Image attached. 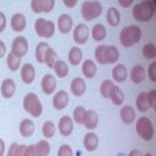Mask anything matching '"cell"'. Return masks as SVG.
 I'll list each match as a JSON object with an SVG mask.
<instances>
[{"label": "cell", "mask_w": 156, "mask_h": 156, "mask_svg": "<svg viewBox=\"0 0 156 156\" xmlns=\"http://www.w3.org/2000/svg\"><path fill=\"white\" fill-rule=\"evenodd\" d=\"M156 9V3L154 2H140L136 3L133 6V17L139 22H148Z\"/></svg>", "instance_id": "1"}, {"label": "cell", "mask_w": 156, "mask_h": 156, "mask_svg": "<svg viewBox=\"0 0 156 156\" xmlns=\"http://www.w3.org/2000/svg\"><path fill=\"white\" fill-rule=\"evenodd\" d=\"M142 36V30L136 25H128L120 31V42L123 47H131L136 42H139V39Z\"/></svg>", "instance_id": "2"}, {"label": "cell", "mask_w": 156, "mask_h": 156, "mask_svg": "<svg viewBox=\"0 0 156 156\" xmlns=\"http://www.w3.org/2000/svg\"><path fill=\"white\" fill-rule=\"evenodd\" d=\"M23 108L33 117H39L42 114V103H41V100L37 98V95L33 94V92L25 95V98H23Z\"/></svg>", "instance_id": "3"}, {"label": "cell", "mask_w": 156, "mask_h": 156, "mask_svg": "<svg viewBox=\"0 0 156 156\" xmlns=\"http://www.w3.org/2000/svg\"><path fill=\"white\" fill-rule=\"evenodd\" d=\"M136 131L144 140H151L153 136H154V128H153V123L150 122L148 117H140L137 120Z\"/></svg>", "instance_id": "4"}, {"label": "cell", "mask_w": 156, "mask_h": 156, "mask_svg": "<svg viewBox=\"0 0 156 156\" xmlns=\"http://www.w3.org/2000/svg\"><path fill=\"white\" fill-rule=\"evenodd\" d=\"M103 5L100 2H84L81 6V16L86 20H94L101 14Z\"/></svg>", "instance_id": "5"}, {"label": "cell", "mask_w": 156, "mask_h": 156, "mask_svg": "<svg viewBox=\"0 0 156 156\" xmlns=\"http://www.w3.org/2000/svg\"><path fill=\"white\" fill-rule=\"evenodd\" d=\"M34 30L41 37H51L55 33V23L47 19H37L34 22Z\"/></svg>", "instance_id": "6"}, {"label": "cell", "mask_w": 156, "mask_h": 156, "mask_svg": "<svg viewBox=\"0 0 156 156\" xmlns=\"http://www.w3.org/2000/svg\"><path fill=\"white\" fill-rule=\"evenodd\" d=\"M28 51V42L23 36H17L14 41H12V47H11V53L16 55L19 58H22L25 53Z\"/></svg>", "instance_id": "7"}, {"label": "cell", "mask_w": 156, "mask_h": 156, "mask_svg": "<svg viewBox=\"0 0 156 156\" xmlns=\"http://www.w3.org/2000/svg\"><path fill=\"white\" fill-rule=\"evenodd\" d=\"M55 8L53 0H33L31 2V9L34 12H50Z\"/></svg>", "instance_id": "8"}, {"label": "cell", "mask_w": 156, "mask_h": 156, "mask_svg": "<svg viewBox=\"0 0 156 156\" xmlns=\"http://www.w3.org/2000/svg\"><path fill=\"white\" fill-rule=\"evenodd\" d=\"M89 31H90V30L87 28V25H84V23L76 25L75 31H73V41H75L76 44H84V42H87Z\"/></svg>", "instance_id": "9"}, {"label": "cell", "mask_w": 156, "mask_h": 156, "mask_svg": "<svg viewBox=\"0 0 156 156\" xmlns=\"http://www.w3.org/2000/svg\"><path fill=\"white\" fill-rule=\"evenodd\" d=\"M41 86H42L44 94H47V95L53 94V92H55V89H56V78H55L53 75H48V73L44 75Z\"/></svg>", "instance_id": "10"}, {"label": "cell", "mask_w": 156, "mask_h": 156, "mask_svg": "<svg viewBox=\"0 0 156 156\" xmlns=\"http://www.w3.org/2000/svg\"><path fill=\"white\" fill-rule=\"evenodd\" d=\"M83 125L86 126V129H89V131L95 129L97 125H98V115H97V112L95 111H86L84 119H83Z\"/></svg>", "instance_id": "11"}, {"label": "cell", "mask_w": 156, "mask_h": 156, "mask_svg": "<svg viewBox=\"0 0 156 156\" xmlns=\"http://www.w3.org/2000/svg\"><path fill=\"white\" fill-rule=\"evenodd\" d=\"M72 129H73V119L69 115H64L59 119V133L62 136H70L72 133Z\"/></svg>", "instance_id": "12"}, {"label": "cell", "mask_w": 156, "mask_h": 156, "mask_svg": "<svg viewBox=\"0 0 156 156\" xmlns=\"http://www.w3.org/2000/svg\"><path fill=\"white\" fill-rule=\"evenodd\" d=\"M25 27H27V19H25L23 14L17 12V14L12 16V19H11V28H12V31L20 33V31L25 30Z\"/></svg>", "instance_id": "13"}, {"label": "cell", "mask_w": 156, "mask_h": 156, "mask_svg": "<svg viewBox=\"0 0 156 156\" xmlns=\"http://www.w3.org/2000/svg\"><path fill=\"white\" fill-rule=\"evenodd\" d=\"M72 25H73V20L69 14H61L58 17V28L62 34H67L72 30Z\"/></svg>", "instance_id": "14"}, {"label": "cell", "mask_w": 156, "mask_h": 156, "mask_svg": "<svg viewBox=\"0 0 156 156\" xmlns=\"http://www.w3.org/2000/svg\"><path fill=\"white\" fill-rule=\"evenodd\" d=\"M69 103V95L66 90H59L53 97V108L55 109H64Z\"/></svg>", "instance_id": "15"}, {"label": "cell", "mask_w": 156, "mask_h": 156, "mask_svg": "<svg viewBox=\"0 0 156 156\" xmlns=\"http://www.w3.org/2000/svg\"><path fill=\"white\" fill-rule=\"evenodd\" d=\"M34 75H36V72H34V67L31 66V64H23V66H22V70H20V78H22V81H23L25 84L33 83Z\"/></svg>", "instance_id": "16"}, {"label": "cell", "mask_w": 156, "mask_h": 156, "mask_svg": "<svg viewBox=\"0 0 156 156\" xmlns=\"http://www.w3.org/2000/svg\"><path fill=\"white\" fill-rule=\"evenodd\" d=\"M70 90L72 94L76 95V97H81L86 90V81L83 78H73L72 83H70Z\"/></svg>", "instance_id": "17"}, {"label": "cell", "mask_w": 156, "mask_h": 156, "mask_svg": "<svg viewBox=\"0 0 156 156\" xmlns=\"http://www.w3.org/2000/svg\"><path fill=\"white\" fill-rule=\"evenodd\" d=\"M16 92V84H14V80L11 78H6V80L2 83V97L5 98H11Z\"/></svg>", "instance_id": "18"}, {"label": "cell", "mask_w": 156, "mask_h": 156, "mask_svg": "<svg viewBox=\"0 0 156 156\" xmlns=\"http://www.w3.org/2000/svg\"><path fill=\"white\" fill-rule=\"evenodd\" d=\"M108 98H111V101L114 103V105H122L123 98H125V94H123V90L119 86H112L111 90H109Z\"/></svg>", "instance_id": "19"}, {"label": "cell", "mask_w": 156, "mask_h": 156, "mask_svg": "<svg viewBox=\"0 0 156 156\" xmlns=\"http://www.w3.org/2000/svg\"><path fill=\"white\" fill-rule=\"evenodd\" d=\"M19 131H20V134H22L23 137H30V136L34 133V123H33V120H30V119H23V120L20 122Z\"/></svg>", "instance_id": "20"}, {"label": "cell", "mask_w": 156, "mask_h": 156, "mask_svg": "<svg viewBox=\"0 0 156 156\" xmlns=\"http://www.w3.org/2000/svg\"><path fill=\"white\" fill-rule=\"evenodd\" d=\"M120 119L125 122V123H133L134 122V119H136V111H134V108H131V106H122V109H120Z\"/></svg>", "instance_id": "21"}, {"label": "cell", "mask_w": 156, "mask_h": 156, "mask_svg": "<svg viewBox=\"0 0 156 156\" xmlns=\"http://www.w3.org/2000/svg\"><path fill=\"white\" fill-rule=\"evenodd\" d=\"M98 145V137L95 133H87L84 136V148L87 151H94Z\"/></svg>", "instance_id": "22"}, {"label": "cell", "mask_w": 156, "mask_h": 156, "mask_svg": "<svg viewBox=\"0 0 156 156\" xmlns=\"http://www.w3.org/2000/svg\"><path fill=\"white\" fill-rule=\"evenodd\" d=\"M119 50H117V47L114 45H106L105 48V61L106 64H111V62H115L117 59H119Z\"/></svg>", "instance_id": "23"}, {"label": "cell", "mask_w": 156, "mask_h": 156, "mask_svg": "<svg viewBox=\"0 0 156 156\" xmlns=\"http://www.w3.org/2000/svg\"><path fill=\"white\" fill-rule=\"evenodd\" d=\"M83 75L86 78H94L95 73H97V66H95V62L94 61H90V59H86L83 62Z\"/></svg>", "instance_id": "24"}, {"label": "cell", "mask_w": 156, "mask_h": 156, "mask_svg": "<svg viewBox=\"0 0 156 156\" xmlns=\"http://www.w3.org/2000/svg\"><path fill=\"white\" fill-rule=\"evenodd\" d=\"M131 80H133V83H136V84H139V83H142L145 80V70H144V67L142 66H134L133 67V70H131Z\"/></svg>", "instance_id": "25"}, {"label": "cell", "mask_w": 156, "mask_h": 156, "mask_svg": "<svg viewBox=\"0 0 156 156\" xmlns=\"http://www.w3.org/2000/svg\"><path fill=\"white\" fill-rule=\"evenodd\" d=\"M112 78H114V81H125V78H126V67L123 66V64H117V66L112 69Z\"/></svg>", "instance_id": "26"}, {"label": "cell", "mask_w": 156, "mask_h": 156, "mask_svg": "<svg viewBox=\"0 0 156 156\" xmlns=\"http://www.w3.org/2000/svg\"><path fill=\"white\" fill-rule=\"evenodd\" d=\"M81 59H83V51H81V48L72 47L70 51H69V62L73 64V66H78V64L81 62Z\"/></svg>", "instance_id": "27"}, {"label": "cell", "mask_w": 156, "mask_h": 156, "mask_svg": "<svg viewBox=\"0 0 156 156\" xmlns=\"http://www.w3.org/2000/svg\"><path fill=\"white\" fill-rule=\"evenodd\" d=\"M53 69H55L56 76H59V78H64V76L69 73V66H67V62L62 61V59H58V61L55 62Z\"/></svg>", "instance_id": "28"}, {"label": "cell", "mask_w": 156, "mask_h": 156, "mask_svg": "<svg viewBox=\"0 0 156 156\" xmlns=\"http://www.w3.org/2000/svg\"><path fill=\"white\" fill-rule=\"evenodd\" d=\"M106 19H108V23L111 25V27H117V25L120 23V14H119V11H117L115 8H109L108 9V14H106Z\"/></svg>", "instance_id": "29"}, {"label": "cell", "mask_w": 156, "mask_h": 156, "mask_svg": "<svg viewBox=\"0 0 156 156\" xmlns=\"http://www.w3.org/2000/svg\"><path fill=\"white\" fill-rule=\"evenodd\" d=\"M34 147H36V154L37 156H48L50 154V144L47 140H39Z\"/></svg>", "instance_id": "30"}, {"label": "cell", "mask_w": 156, "mask_h": 156, "mask_svg": "<svg viewBox=\"0 0 156 156\" xmlns=\"http://www.w3.org/2000/svg\"><path fill=\"white\" fill-rule=\"evenodd\" d=\"M136 106H137V109H139L140 112H145V111L150 109V108H148V103H147V92H140V94L137 95V98H136Z\"/></svg>", "instance_id": "31"}, {"label": "cell", "mask_w": 156, "mask_h": 156, "mask_svg": "<svg viewBox=\"0 0 156 156\" xmlns=\"http://www.w3.org/2000/svg\"><path fill=\"white\" fill-rule=\"evenodd\" d=\"M105 36H106V30H105V27H103L101 23H97L95 27L92 28V37L95 39L97 42H100V41H103V39H105Z\"/></svg>", "instance_id": "32"}, {"label": "cell", "mask_w": 156, "mask_h": 156, "mask_svg": "<svg viewBox=\"0 0 156 156\" xmlns=\"http://www.w3.org/2000/svg\"><path fill=\"white\" fill-rule=\"evenodd\" d=\"M56 61H58V55H56V51H55L53 48H50V47H48L47 53H45V56H44V62L47 64L48 67H53Z\"/></svg>", "instance_id": "33"}, {"label": "cell", "mask_w": 156, "mask_h": 156, "mask_svg": "<svg viewBox=\"0 0 156 156\" xmlns=\"http://www.w3.org/2000/svg\"><path fill=\"white\" fill-rule=\"evenodd\" d=\"M142 56L145 59H154L156 58V47L154 44H145L142 48Z\"/></svg>", "instance_id": "34"}, {"label": "cell", "mask_w": 156, "mask_h": 156, "mask_svg": "<svg viewBox=\"0 0 156 156\" xmlns=\"http://www.w3.org/2000/svg\"><path fill=\"white\" fill-rule=\"evenodd\" d=\"M6 64H8L9 70L14 72V70H17V69L20 67V58L16 56V55H12V53H9L8 58H6Z\"/></svg>", "instance_id": "35"}, {"label": "cell", "mask_w": 156, "mask_h": 156, "mask_svg": "<svg viewBox=\"0 0 156 156\" xmlns=\"http://www.w3.org/2000/svg\"><path fill=\"white\" fill-rule=\"evenodd\" d=\"M47 50H48V44H45V42L37 44V47H36V59H37V62H44V56L47 53Z\"/></svg>", "instance_id": "36"}, {"label": "cell", "mask_w": 156, "mask_h": 156, "mask_svg": "<svg viewBox=\"0 0 156 156\" xmlns=\"http://www.w3.org/2000/svg\"><path fill=\"white\" fill-rule=\"evenodd\" d=\"M55 129H56V126H55V123L53 122H45L44 125H42V133H44V136L45 137H51L55 134Z\"/></svg>", "instance_id": "37"}, {"label": "cell", "mask_w": 156, "mask_h": 156, "mask_svg": "<svg viewBox=\"0 0 156 156\" xmlns=\"http://www.w3.org/2000/svg\"><path fill=\"white\" fill-rule=\"evenodd\" d=\"M84 114H86V109L83 106H76L73 109V120H75V123H83Z\"/></svg>", "instance_id": "38"}, {"label": "cell", "mask_w": 156, "mask_h": 156, "mask_svg": "<svg viewBox=\"0 0 156 156\" xmlns=\"http://www.w3.org/2000/svg\"><path fill=\"white\" fill-rule=\"evenodd\" d=\"M114 86V83L112 81H109V80H106V81H103L101 83V86H100V94H101V97L103 98H108V95H109V90H111V87Z\"/></svg>", "instance_id": "39"}, {"label": "cell", "mask_w": 156, "mask_h": 156, "mask_svg": "<svg viewBox=\"0 0 156 156\" xmlns=\"http://www.w3.org/2000/svg\"><path fill=\"white\" fill-rule=\"evenodd\" d=\"M105 48H106V45H98L95 48V59H97L98 64H106V61H105Z\"/></svg>", "instance_id": "40"}, {"label": "cell", "mask_w": 156, "mask_h": 156, "mask_svg": "<svg viewBox=\"0 0 156 156\" xmlns=\"http://www.w3.org/2000/svg\"><path fill=\"white\" fill-rule=\"evenodd\" d=\"M147 103H148V108H154V103H156V90H150L147 92Z\"/></svg>", "instance_id": "41"}, {"label": "cell", "mask_w": 156, "mask_h": 156, "mask_svg": "<svg viewBox=\"0 0 156 156\" xmlns=\"http://www.w3.org/2000/svg\"><path fill=\"white\" fill-rule=\"evenodd\" d=\"M58 156H72V148L69 145H61L58 150Z\"/></svg>", "instance_id": "42"}, {"label": "cell", "mask_w": 156, "mask_h": 156, "mask_svg": "<svg viewBox=\"0 0 156 156\" xmlns=\"http://www.w3.org/2000/svg\"><path fill=\"white\" fill-rule=\"evenodd\" d=\"M148 75L151 81H156V62H151V66L148 69Z\"/></svg>", "instance_id": "43"}, {"label": "cell", "mask_w": 156, "mask_h": 156, "mask_svg": "<svg viewBox=\"0 0 156 156\" xmlns=\"http://www.w3.org/2000/svg\"><path fill=\"white\" fill-rule=\"evenodd\" d=\"M25 156H37L36 154V147L34 145H27L25 147Z\"/></svg>", "instance_id": "44"}, {"label": "cell", "mask_w": 156, "mask_h": 156, "mask_svg": "<svg viewBox=\"0 0 156 156\" xmlns=\"http://www.w3.org/2000/svg\"><path fill=\"white\" fill-rule=\"evenodd\" d=\"M6 27V19H5V14L3 12H0V33H2Z\"/></svg>", "instance_id": "45"}, {"label": "cell", "mask_w": 156, "mask_h": 156, "mask_svg": "<svg viewBox=\"0 0 156 156\" xmlns=\"http://www.w3.org/2000/svg\"><path fill=\"white\" fill-rule=\"evenodd\" d=\"M17 147H19V144H12V145L9 147V151H8V156H16V151H17Z\"/></svg>", "instance_id": "46"}, {"label": "cell", "mask_w": 156, "mask_h": 156, "mask_svg": "<svg viewBox=\"0 0 156 156\" xmlns=\"http://www.w3.org/2000/svg\"><path fill=\"white\" fill-rule=\"evenodd\" d=\"M16 156H25V145H19V147H17Z\"/></svg>", "instance_id": "47"}, {"label": "cell", "mask_w": 156, "mask_h": 156, "mask_svg": "<svg viewBox=\"0 0 156 156\" xmlns=\"http://www.w3.org/2000/svg\"><path fill=\"white\" fill-rule=\"evenodd\" d=\"M5 53H6V47H5V44L2 41H0V58L5 56Z\"/></svg>", "instance_id": "48"}, {"label": "cell", "mask_w": 156, "mask_h": 156, "mask_svg": "<svg viewBox=\"0 0 156 156\" xmlns=\"http://www.w3.org/2000/svg\"><path fill=\"white\" fill-rule=\"evenodd\" d=\"M122 6H129V5H133V2H131V0H120V2H119Z\"/></svg>", "instance_id": "49"}, {"label": "cell", "mask_w": 156, "mask_h": 156, "mask_svg": "<svg viewBox=\"0 0 156 156\" xmlns=\"http://www.w3.org/2000/svg\"><path fill=\"white\" fill-rule=\"evenodd\" d=\"M3 153H5V142L0 139V156H3Z\"/></svg>", "instance_id": "50"}, {"label": "cell", "mask_w": 156, "mask_h": 156, "mask_svg": "<svg viewBox=\"0 0 156 156\" xmlns=\"http://www.w3.org/2000/svg\"><path fill=\"white\" fill-rule=\"evenodd\" d=\"M75 2H76V0H64V3H66V6H69V8H72V6L75 5Z\"/></svg>", "instance_id": "51"}, {"label": "cell", "mask_w": 156, "mask_h": 156, "mask_svg": "<svg viewBox=\"0 0 156 156\" xmlns=\"http://www.w3.org/2000/svg\"><path fill=\"white\" fill-rule=\"evenodd\" d=\"M128 156H142V154H140V151H139V150H131Z\"/></svg>", "instance_id": "52"}, {"label": "cell", "mask_w": 156, "mask_h": 156, "mask_svg": "<svg viewBox=\"0 0 156 156\" xmlns=\"http://www.w3.org/2000/svg\"><path fill=\"white\" fill-rule=\"evenodd\" d=\"M142 156H153V154H150V153H147V154H142Z\"/></svg>", "instance_id": "53"}, {"label": "cell", "mask_w": 156, "mask_h": 156, "mask_svg": "<svg viewBox=\"0 0 156 156\" xmlns=\"http://www.w3.org/2000/svg\"><path fill=\"white\" fill-rule=\"evenodd\" d=\"M117 156H125V154H123V153H119V154H117Z\"/></svg>", "instance_id": "54"}]
</instances>
